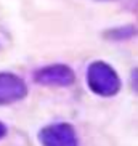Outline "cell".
<instances>
[{"instance_id":"cell-1","label":"cell","mask_w":138,"mask_h":146,"mask_svg":"<svg viewBox=\"0 0 138 146\" xmlns=\"http://www.w3.org/2000/svg\"><path fill=\"white\" fill-rule=\"evenodd\" d=\"M87 85L95 95L108 98L121 90V79L108 63L95 61L87 69Z\"/></svg>"},{"instance_id":"cell-2","label":"cell","mask_w":138,"mask_h":146,"mask_svg":"<svg viewBox=\"0 0 138 146\" xmlns=\"http://www.w3.org/2000/svg\"><path fill=\"white\" fill-rule=\"evenodd\" d=\"M39 140L42 146H79L76 130L66 122L43 127L39 133Z\"/></svg>"},{"instance_id":"cell-3","label":"cell","mask_w":138,"mask_h":146,"mask_svg":"<svg viewBox=\"0 0 138 146\" xmlns=\"http://www.w3.org/2000/svg\"><path fill=\"white\" fill-rule=\"evenodd\" d=\"M35 82L47 87H69L76 80L72 69L66 64H52L39 69L34 76Z\"/></svg>"},{"instance_id":"cell-4","label":"cell","mask_w":138,"mask_h":146,"mask_svg":"<svg viewBox=\"0 0 138 146\" xmlns=\"http://www.w3.org/2000/svg\"><path fill=\"white\" fill-rule=\"evenodd\" d=\"M27 95V87L21 77L11 72H0V104H11Z\"/></svg>"},{"instance_id":"cell-5","label":"cell","mask_w":138,"mask_h":146,"mask_svg":"<svg viewBox=\"0 0 138 146\" xmlns=\"http://www.w3.org/2000/svg\"><path fill=\"white\" fill-rule=\"evenodd\" d=\"M130 82H132V87H133V90L138 93V69H133V71H132Z\"/></svg>"},{"instance_id":"cell-6","label":"cell","mask_w":138,"mask_h":146,"mask_svg":"<svg viewBox=\"0 0 138 146\" xmlns=\"http://www.w3.org/2000/svg\"><path fill=\"white\" fill-rule=\"evenodd\" d=\"M5 133H7V129H5V125L0 122V138H3V137H5Z\"/></svg>"}]
</instances>
